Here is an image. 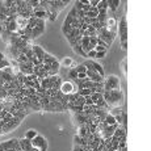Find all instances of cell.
<instances>
[{
	"label": "cell",
	"instance_id": "22",
	"mask_svg": "<svg viewBox=\"0 0 151 151\" xmlns=\"http://www.w3.org/2000/svg\"><path fill=\"white\" fill-rule=\"evenodd\" d=\"M46 12H47V17H46V20H47V21H55V20H57V17H58V13L57 11H54V9H51V8H47V9H46Z\"/></svg>",
	"mask_w": 151,
	"mask_h": 151
},
{
	"label": "cell",
	"instance_id": "29",
	"mask_svg": "<svg viewBox=\"0 0 151 151\" xmlns=\"http://www.w3.org/2000/svg\"><path fill=\"white\" fill-rule=\"evenodd\" d=\"M37 135H38L37 130H34V129H29V130H27V133H25L24 138H27V139H29V141H32V139L36 138Z\"/></svg>",
	"mask_w": 151,
	"mask_h": 151
},
{
	"label": "cell",
	"instance_id": "40",
	"mask_svg": "<svg viewBox=\"0 0 151 151\" xmlns=\"http://www.w3.org/2000/svg\"><path fill=\"white\" fill-rule=\"evenodd\" d=\"M72 151H84V147L80 146V145H74V147H72Z\"/></svg>",
	"mask_w": 151,
	"mask_h": 151
},
{
	"label": "cell",
	"instance_id": "33",
	"mask_svg": "<svg viewBox=\"0 0 151 151\" xmlns=\"http://www.w3.org/2000/svg\"><path fill=\"white\" fill-rule=\"evenodd\" d=\"M68 78H70V82H74V80L78 79V72L75 68H71L68 71Z\"/></svg>",
	"mask_w": 151,
	"mask_h": 151
},
{
	"label": "cell",
	"instance_id": "17",
	"mask_svg": "<svg viewBox=\"0 0 151 151\" xmlns=\"http://www.w3.org/2000/svg\"><path fill=\"white\" fill-rule=\"evenodd\" d=\"M19 143H20V147H21L22 151H38L37 149H34V147L32 146V142L27 138L19 139Z\"/></svg>",
	"mask_w": 151,
	"mask_h": 151
},
{
	"label": "cell",
	"instance_id": "18",
	"mask_svg": "<svg viewBox=\"0 0 151 151\" xmlns=\"http://www.w3.org/2000/svg\"><path fill=\"white\" fill-rule=\"evenodd\" d=\"M32 49H33V53L37 57V59L42 63L43 62V58H45V55H46V51L43 50L41 46H38V45H33V46H32Z\"/></svg>",
	"mask_w": 151,
	"mask_h": 151
},
{
	"label": "cell",
	"instance_id": "36",
	"mask_svg": "<svg viewBox=\"0 0 151 151\" xmlns=\"http://www.w3.org/2000/svg\"><path fill=\"white\" fill-rule=\"evenodd\" d=\"M126 65H127L126 59H122V62H121V71H122L124 76H126Z\"/></svg>",
	"mask_w": 151,
	"mask_h": 151
},
{
	"label": "cell",
	"instance_id": "15",
	"mask_svg": "<svg viewBox=\"0 0 151 151\" xmlns=\"http://www.w3.org/2000/svg\"><path fill=\"white\" fill-rule=\"evenodd\" d=\"M19 70L21 74L25 75V76L34 74V66L32 65V62H27V63H22V65H19Z\"/></svg>",
	"mask_w": 151,
	"mask_h": 151
},
{
	"label": "cell",
	"instance_id": "5",
	"mask_svg": "<svg viewBox=\"0 0 151 151\" xmlns=\"http://www.w3.org/2000/svg\"><path fill=\"white\" fill-rule=\"evenodd\" d=\"M83 65L86 66L88 70H92L93 72H96L97 75H100L101 78H104L105 76V71H104V68H103V66L100 65V63H97L95 59H86L83 62Z\"/></svg>",
	"mask_w": 151,
	"mask_h": 151
},
{
	"label": "cell",
	"instance_id": "26",
	"mask_svg": "<svg viewBox=\"0 0 151 151\" xmlns=\"http://www.w3.org/2000/svg\"><path fill=\"white\" fill-rule=\"evenodd\" d=\"M16 24H17V28H19V29H25V28H27V25H28V20H25V19H22V17L17 16L16 17Z\"/></svg>",
	"mask_w": 151,
	"mask_h": 151
},
{
	"label": "cell",
	"instance_id": "35",
	"mask_svg": "<svg viewBox=\"0 0 151 151\" xmlns=\"http://www.w3.org/2000/svg\"><path fill=\"white\" fill-rule=\"evenodd\" d=\"M75 70H76V72H78V74H80V72H83V74H86V72H87V70H88V68H87L86 66L83 65V63H80V65H78V67H75Z\"/></svg>",
	"mask_w": 151,
	"mask_h": 151
},
{
	"label": "cell",
	"instance_id": "9",
	"mask_svg": "<svg viewBox=\"0 0 151 151\" xmlns=\"http://www.w3.org/2000/svg\"><path fill=\"white\" fill-rule=\"evenodd\" d=\"M20 149V143L17 138H12L9 141H5L0 143V151H11V150H17Z\"/></svg>",
	"mask_w": 151,
	"mask_h": 151
},
{
	"label": "cell",
	"instance_id": "43",
	"mask_svg": "<svg viewBox=\"0 0 151 151\" xmlns=\"http://www.w3.org/2000/svg\"><path fill=\"white\" fill-rule=\"evenodd\" d=\"M3 109H4V106H3V100L0 99V110H3Z\"/></svg>",
	"mask_w": 151,
	"mask_h": 151
},
{
	"label": "cell",
	"instance_id": "25",
	"mask_svg": "<svg viewBox=\"0 0 151 151\" xmlns=\"http://www.w3.org/2000/svg\"><path fill=\"white\" fill-rule=\"evenodd\" d=\"M108 1V9H110L112 12H116V9L118 8L120 5V0H106Z\"/></svg>",
	"mask_w": 151,
	"mask_h": 151
},
{
	"label": "cell",
	"instance_id": "42",
	"mask_svg": "<svg viewBox=\"0 0 151 151\" xmlns=\"http://www.w3.org/2000/svg\"><path fill=\"white\" fill-rule=\"evenodd\" d=\"M106 53H108V51H101V53H96V57L95 58H104L106 55Z\"/></svg>",
	"mask_w": 151,
	"mask_h": 151
},
{
	"label": "cell",
	"instance_id": "7",
	"mask_svg": "<svg viewBox=\"0 0 151 151\" xmlns=\"http://www.w3.org/2000/svg\"><path fill=\"white\" fill-rule=\"evenodd\" d=\"M32 146L34 147V149H37L38 151H47V147H49V143L45 139V137H42V135H37L36 138L32 139Z\"/></svg>",
	"mask_w": 151,
	"mask_h": 151
},
{
	"label": "cell",
	"instance_id": "16",
	"mask_svg": "<svg viewBox=\"0 0 151 151\" xmlns=\"http://www.w3.org/2000/svg\"><path fill=\"white\" fill-rule=\"evenodd\" d=\"M88 122V118L84 116V113H78V114H72V124L75 126H80V125H84Z\"/></svg>",
	"mask_w": 151,
	"mask_h": 151
},
{
	"label": "cell",
	"instance_id": "14",
	"mask_svg": "<svg viewBox=\"0 0 151 151\" xmlns=\"http://www.w3.org/2000/svg\"><path fill=\"white\" fill-rule=\"evenodd\" d=\"M29 101H30V110H34V112H41L42 110L41 100L37 95H33V96L29 97Z\"/></svg>",
	"mask_w": 151,
	"mask_h": 151
},
{
	"label": "cell",
	"instance_id": "13",
	"mask_svg": "<svg viewBox=\"0 0 151 151\" xmlns=\"http://www.w3.org/2000/svg\"><path fill=\"white\" fill-rule=\"evenodd\" d=\"M45 29H46V21H43V20H38V24H37V25H36V28H34L33 30H32V36H30V38H32V40L38 38L40 36H42V34H43Z\"/></svg>",
	"mask_w": 151,
	"mask_h": 151
},
{
	"label": "cell",
	"instance_id": "30",
	"mask_svg": "<svg viewBox=\"0 0 151 151\" xmlns=\"http://www.w3.org/2000/svg\"><path fill=\"white\" fill-rule=\"evenodd\" d=\"M92 93H93V92H92L91 89H88V88L78 89V95H80V96H83V97H86V96H91Z\"/></svg>",
	"mask_w": 151,
	"mask_h": 151
},
{
	"label": "cell",
	"instance_id": "2",
	"mask_svg": "<svg viewBox=\"0 0 151 151\" xmlns=\"http://www.w3.org/2000/svg\"><path fill=\"white\" fill-rule=\"evenodd\" d=\"M117 33H118V37H120L121 49L126 50L127 49V22L125 16L120 19V22H117Z\"/></svg>",
	"mask_w": 151,
	"mask_h": 151
},
{
	"label": "cell",
	"instance_id": "31",
	"mask_svg": "<svg viewBox=\"0 0 151 151\" xmlns=\"http://www.w3.org/2000/svg\"><path fill=\"white\" fill-rule=\"evenodd\" d=\"M96 8H97V11H103V9L108 11V1L106 0H100L99 4L96 5Z\"/></svg>",
	"mask_w": 151,
	"mask_h": 151
},
{
	"label": "cell",
	"instance_id": "32",
	"mask_svg": "<svg viewBox=\"0 0 151 151\" xmlns=\"http://www.w3.org/2000/svg\"><path fill=\"white\" fill-rule=\"evenodd\" d=\"M91 99H92V101H93V105H95V104L99 103L100 100H103V93L95 92V93H92V95H91Z\"/></svg>",
	"mask_w": 151,
	"mask_h": 151
},
{
	"label": "cell",
	"instance_id": "37",
	"mask_svg": "<svg viewBox=\"0 0 151 151\" xmlns=\"http://www.w3.org/2000/svg\"><path fill=\"white\" fill-rule=\"evenodd\" d=\"M93 50L96 51V53H101V51H108V49L103 47V46H99V45H96V46H95Z\"/></svg>",
	"mask_w": 151,
	"mask_h": 151
},
{
	"label": "cell",
	"instance_id": "23",
	"mask_svg": "<svg viewBox=\"0 0 151 151\" xmlns=\"http://www.w3.org/2000/svg\"><path fill=\"white\" fill-rule=\"evenodd\" d=\"M55 62H59V60L57 59L55 57H53V55H50L49 53H46V55H45V58H43V62H42V65H53V63H55Z\"/></svg>",
	"mask_w": 151,
	"mask_h": 151
},
{
	"label": "cell",
	"instance_id": "24",
	"mask_svg": "<svg viewBox=\"0 0 151 151\" xmlns=\"http://www.w3.org/2000/svg\"><path fill=\"white\" fill-rule=\"evenodd\" d=\"M72 50H74L75 54L79 55V57H87V53L83 50V47L80 46V43H76L75 46H72Z\"/></svg>",
	"mask_w": 151,
	"mask_h": 151
},
{
	"label": "cell",
	"instance_id": "12",
	"mask_svg": "<svg viewBox=\"0 0 151 151\" xmlns=\"http://www.w3.org/2000/svg\"><path fill=\"white\" fill-rule=\"evenodd\" d=\"M70 0H47V5H49V8H51V9H54V11H57L58 13L60 12V11L63 9V8L66 7L67 4H70Z\"/></svg>",
	"mask_w": 151,
	"mask_h": 151
},
{
	"label": "cell",
	"instance_id": "10",
	"mask_svg": "<svg viewBox=\"0 0 151 151\" xmlns=\"http://www.w3.org/2000/svg\"><path fill=\"white\" fill-rule=\"evenodd\" d=\"M60 92H62L65 96H68V95H72V93H76L78 92V87L75 86L72 82H70V80H67V82H63L62 86H60Z\"/></svg>",
	"mask_w": 151,
	"mask_h": 151
},
{
	"label": "cell",
	"instance_id": "21",
	"mask_svg": "<svg viewBox=\"0 0 151 151\" xmlns=\"http://www.w3.org/2000/svg\"><path fill=\"white\" fill-rule=\"evenodd\" d=\"M74 145H80V146H83V147H87L88 146V139L82 138V137H79L78 134H75L74 135Z\"/></svg>",
	"mask_w": 151,
	"mask_h": 151
},
{
	"label": "cell",
	"instance_id": "41",
	"mask_svg": "<svg viewBox=\"0 0 151 151\" xmlns=\"http://www.w3.org/2000/svg\"><path fill=\"white\" fill-rule=\"evenodd\" d=\"M78 79H79V80H86L87 79V75L83 74V72H80V74H78Z\"/></svg>",
	"mask_w": 151,
	"mask_h": 151
},
{
	"label": "cell",
	"instance_id": "39",
	"mask_svg": "<svg viewBox=\"0 0 151 151\" xmlns=\"http://www.w3.org/2000/svg\"><path fill=\"white\" fill-rule=\"evenodd\" d=\"M84 99H86V103H84V105H88V106L93 105V101H92V99H91V96H86V97H84Z\"/></svg>",
	"mask_w": 151,
	"mask_h": 151
},
{
	"label": "cell",
	"instance_id": "8",
	"mask_svg": "<svg viewBox=\"0 0 151 151\" xmlns=\"http://www.w3.org/2000/svg\"><path fill=\"white\" fill-rule=\"evenodd\" d=\"M114 37H116V36H113L112 33H109V32L106 30L105 28H101L100 30L97 32V38L105 42L108 47H110V45H112L113 41H114Z\"/></svg>",
	"mask_w": 151,
	"mask_h": 151
},
{
	"label": "cell",
	"instance_id": "44",
	"mask_svg": "<svg viewBox=\"0 0 151 151\" xmlns=\"http://www.w3.org/2000/svg\"><path fill=\"white\" fill-rule=\"evenodd\" d=\"M1 33H3V27H1V24H0V37H1Z\"/></svg>",
	"mask_w": 151,
	"mask_h": 151
},
{
	"label": "cell",
	"instance_id": "4",
	"mask_svg": "<svg viewBox=\"0 0 151 151\" xmlns=\"http://www.w3.org/2000/svg\"><path fill=\"white\" fill-rule=\"evenodd\" d=\"M121 89V80L116 75H110L104 80V91H114Z\"/></svg>",
	"mask_w": 151,
	"mask_h": 151
},
{
	"label": "cell",
	"instance_id": "1",
	"mask_svg": "<svg viewBox=\"0 0 151 151\" xmlns=\"http://www.w3.org/2000/svg\"><path fill=\"white\" fill-rule=\"evenodd\" d=\"M103 99L106 103L109 109L112 108H121L124 105V92L122 89H114V91H104Z\"/></svg>",
	"mask_w": 151,
	"mask_h": 151
},
{
	"label": "cell",
	"instance_id": "11",
	"mask_svg": "<svg viewBox=\"0 0 151 151\" xmlns=\"http://www.w3.org/2000/svg\"><path fill=\"white\" fill-rule=\"evenodd\" d=\"M21 122H22V120H20V118H17V117H13L9 122L4 125V127H3V135L8 134V133L13 132L14 129H17V127L21 125Z\"/></svg>",
	"mask_w": 151,
	"mask_h": 151
},
{
	"label": "cell",
	"instance_id": "6",
	"mask_svg": "<svg viewBox=\"0 0 151 151\" xmlns=\"http://www.w3.org/2000/svg\"><path fill=\"white\" fill-rule=\"evenodd\" d=\"M42 110H45V112H53V113H62V112H66L67 108H66V106L63 105L60 101L51 100Z\"/></svg>",
	"mask_w": 151,
	"mask_h": 151
},
{
	"label": "cell",
	"instance_id": "19",
	"mask_svg": "<svg viewBox=\"0 0 151 151\" xmlns=\"http://www.w3.org/2000/svg\"><path fill=\"white\" fill-rule=\"evenodd\" d=\"M76 134L79 135V137H82V138H87L89 134H91V133H89V130H88V125L84 124V125H80V126H78Z\"/></svg>",
	"mask_w": 151,
	"mask_h": 151
},
{
	"label": "cell",
	"instance_id": "34",
	"mask_svg": "<svg viewBox=\"0 0 151 151\" xmlns=\"http://www.w3.org/2000/svg\"><path fill=\"white\" fill-rule=\"evenodd\" d=\"M88 45H89V37H83V38L80 40V46L83 47V50H86Z\"/></svg>",
	"mask_w": 151,
	"mask_h": 151
},
{
	"label": "cell",
	"instance_id": "3",
	"mask_svg": "<svg viewBox=\"0 0 151 151\" xmlns=\"http://www.w3.org/2000/svg\"><path fill=\"white\" fill-rule=\"evenodd\" d=\"M63 80L59 75H54V76H49L41 80V88L43 89H55V91H59L60 86H62Z\"/></svg>",
	"mask_w": 151,
	"mask_h": 151
},
{
	"label": "cell",
	"instance_id": "28",
	"mask_svg": "<svg viewBox=\"0 0 151 151\" xmlns=\"http://www.w3.org/2000/svg\"><path fill=\"white\" fill-rule=\"evenodd\" d=\"M104 122H105L108 126H112V125H118L117 122H116V117L114 116H112V114H106L105 116V118H104Z\"/></svg>",
	"mask_w": 151,
	"mask_h": 151
},
{
	"label": "cell",
	"instance_id": "27",
	"mask_svg": "<svg viewBox=\"0 0 151 151\" xmlns=\"http://www.w3.org/2000/svg\"><path fill=\"white\" fill-rule=\"evenodd\" d=\"M72 62H74V59H71V58L66 57V58H63L62 62H59V63H60V66H62V67L71 70V67H72Z\"/></svg>",
	"mask_w": 151,
	"mask_h": 151
},
{
	"label": "cell",
	"instance_id": "38",
	"mask_svg": "<svg viewBox=\"0 0 151 151\" xmlns=\"http://www.w3.org/2000/svg\"><path fill=\"white\" fill-rule=\"evenodd\" d=\"M95 57H96V51L95 50H91L87 53V58H88V59H95Z\"/></svg>",
	"mask_w": 151,
	"mask_h": 151
},
{
	"label": "cell",
	"instance_id": "20",
	"mask_svg": "<svg viewBox=\"0 0 151 151\" xmlns=\"http://www.w3.org/2000/svg\"><path fill=\"white\" fill-rule=\"evenodd\" d=\"M7 67H11V60L3 53H0V70H4Z\"/></svg>",
	"mask_w": 151,
	"mask_h": 151
}]
</instances>
